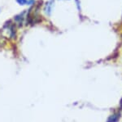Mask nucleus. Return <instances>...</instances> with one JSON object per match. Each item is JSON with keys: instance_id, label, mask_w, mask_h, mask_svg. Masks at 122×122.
Returning <instances> with one entry per match:
<instances>
[{"instance_id": "2", "label": "nucleus", "mask_w": 122, "mask_h": 122, "mask_svg": "<svg viewBox=\"0 0 122 122\" xmlns=\"http://www.w3.org/2000/svg\"><path fill=\"white\" fill-rule=\"evenodd\" d=\"M53 6H54V0H51V1L47 2L46 3V6H45V7H44V11L46 15H48V16L51 15L52 8H53Z\"/></svg>"}, {"instance_id": "4", "label": "nucleus", "mask_w": 122, "mask_h": 122, "mask_svg": "<svg viewBox=\"0 0 122 122\" xmlns=\"http://www.w3.org/2000/svg\"><path fill=\"white\" fill-rule=\"evenodd\" d=\"M16 2L20 5H25L28 3V0H16Z\"/></svg>"}, {"instance_id": "5", "label": "nucleus", "mask_w": 122, "mask_h": 122, "mask_svg": "<svg viewBox=\"0 0 122 122\" xmlns=\"http://www.w3.org/2000/svg\"><path fill=\"white\" fill-rule=\"evenodd\" d=\"M27 4L33 6V4H34V0H28V3H27Z\"/></svg>"}, {"instance_id": "3", "label": "nucleus", "mask_w": 122, "mask_h": 122, "mask_svg": "<svg viewBox=\"0 0 122 122\" xmlns=\"http://www.w3.org/2000/svg\"><path fill=\"white\" fill-rule=\"evenodd\" d=\"M119 117H120L119 114H115V115L112 116L108 119L107 122H116V121H117L118 120H119Z\"/></svg>"}, {"instance_id": "1", "label": "nucleus", "mask_w": 122, "mask_h": 122, "mask_svg": "<svg viewBox=\"0 0 122 122\" xmlns=\"http://www.w3.org/2000/svg\"><path fill=\"white\" fill-rule=\"evenodd\" d=\"M25 15H26V12H22L21 13L16 15L14 17V21L15 23L19 26H21L25 21Z\"/></svg>"}]
</instances>
